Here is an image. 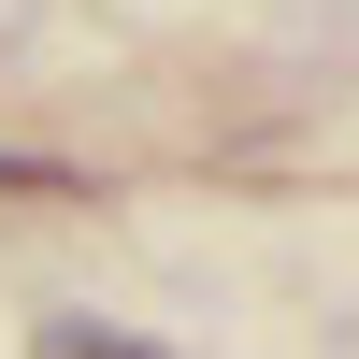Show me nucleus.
Listing matches in <instances>:
<instances>
[{
	"mask_svg": "<svg viewBox=\"0 0 359 359\" xmlns=\"http://www.w3.org/2000/svg\"><path fill=\"white\" fill-rule=\"evenodd\" d=\"M57 359H158V345H130V331H86V316H72V331H57Z\"/></svg>",
	"mask_w": 359,
	"mask_h": 359,
	"instance_id": "f257e3e1",
	"label": "nucleus"
}]
</instances>
